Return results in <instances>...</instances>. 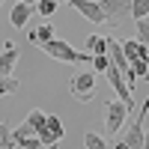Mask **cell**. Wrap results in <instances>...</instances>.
Segmentation results:
<instances>
[{
  "mask_svg": "<svg viewBox=\"0 0 149 149\" xmlns=\"http://www.w3.org/2000/svg\"><path fill=\"white\" fill-rule=\"evenodd\" d=\"M21 3H30V6H36V3H39V0H21Z\"/></svg>",
  "mask_w": 149,
  "mask_h": 149,
  "instance_id": "26",
  "label": "cell"
},
{
  "mask_svg": "<svg viewBox=\"0 0 149 149\" xmlns=\"http://www.w3.org/2000/svg\"><path fill=\"white\" fill-rule=\"evenodd\" d=\"M30 15H33V6L18 0V3L12 6V12H9V21H12V27H15V30H24V27H27V21H30Z\"/></svg>",
  "mask_w": 149,
  "mask_h": 149,
  "instance_id": "9",
  "label": "cell"
},
{
  "mask_svg": "<svg viewBox=\"0 0 149 149\" xmlns=\"http://www.w3.org/2000/svg\"><path fill=\"white\" fill-rule=\"evenodd\" d=\"M45 143L39 140V134H33V137H27V140H21L18 143V149H42Z\"/></svg>",
  "mask_w": 149,
  "mask_h": 149,
  "instance_id": "23",
  "label": "cell"
},
{
  "mask_svg": "<svg viewBox=\"0 0 149 149\" xmlns=\"http://www.w3.org/2000/svg\"><path fill=\"white\" fill-rule=\"evenodd\" d=\"M104 78H107V84L113 86V93L119 95V102L125 104L128 110H134V93L128 90V84H125V78H122V72L116 69V66H110L107 72H104Z\"/></svg>",
  "mask_w": 149,
  "mask_h": 149,
  "instance_id": "5",
  "label": "cell"
},
{
  "mask_svg": "<svg viewBox=\"0 0 149 149\" xmlns=\"http://www.w3.org/2000/svg\"><path fill=\"white\" fill-rule=\"evenodd\" d=\"M128 113L131 110L119 102V98H113V102H107V107H104V131L110 134V137H116L119 134V128L125 125V119H128Z\"/></svg>",
  "mask_w": 149,
  "mask_h": 149,
  "instance_id": "3",
  "label": "cell"
},
{
  "mask_svg": "<svg viewBox=\"0 0 149 149\" xmlns=\"http://www.w3.org/2000/svg\"><path fill=\"white\" fill-rule=\"evenodd\" d=\"M110 149H128V146H125V140H122V137H119V140H116L113 146H110Z\"/></svg>",
  "mask_w": 149,
  "mask_h": 149,
  "instance_id": "24",
  "label": "cell"
},
{
  "mask_svg": "<svg viewBox=\"0 0 149 149\" xmlns=\"http://www.w3.org/2000/svg\"><path fill=\"white\" fill-rule=\"evenodd\" d=\"M33 134H36V128L30 125V122H27V119H24V122H21V125H18V128H12V143H15V146H18L21 140H27V137H33Z\"/></svg>",
  "mask_w": 149,
  "mask_h": 149,
  "instance_id": "13",
  "label": "cell"
},
{
  "mask_svg": "<svg viewBox=\"0 0 149 149\" xmlns=\"http://www.w3.org/2000/svg\"><path fill=\"white\" fill-rule=\"evenodd\" d=\"M137 42H143L149 48V18H140L137 21Z\"/></svg>",
  "mask_w": 149,
  "mask_h": 149,
  "instance_id": "22",
  "label": "cell"
},
{
  "mask_svg": "<svg viewBox=\"0 0 149 149\" xmlns=\"http://www.w3.org/2000/svg\"><path fill=\"white\" fill-rule=\"evenodd\" d=\"M69 90L78 102H93L95 98V72H78L72 74L69 81Z\"/></svg>",
  "mask_w": 149,
  "mask_h": 149,
  "instance_id": "2",
  "label": "cell"
},
{
  "mask_svg": "<svg viewBox=\"0 0 149 149\" xmlns=\"http://www.w3.org/2000/svg\"><path fill=\"white\" fill-rule=\"evenodd\" d=\"M45 131H51L57 140H63V134H66V128H63V119H60V116H48V119H45Z\"/></svg>",
  "mask_w": 149,
  "mask_h": 149,
  "instance_id": "16",
  "label": "cell"
},
{
  "mask_svg": "<svg viewBox=\"0 0 149 149\" xmlns=\"http://www.w3.org/2000/svg\"><path fill=\"white\" fill-rule=\"evenodd\" d=\"M98 6L104 12V21H116L119 15L131 12V0H98Z\"/></svg>",
  "mask_w": 149,
  "mask_h": 149,
  "instance_id": "7",
  "label": "cell"
},
{
  "mask_svg": "<svg viewBox=\"0 0 149 149\" xmlns=\"http://www.w3.org/2000/svg\"><path fill=\"white\" fill-rule=\"evenodd\" d=\"M122 54H125L128 63H134V60H146L149 63V48L137 39H128V42H122Z\"/></svg>",
  "mask_w": 149,
  "mask_h": 149,
  "instance_id": "10",
  "label": "cell"
},
{
  "mask_svg": "<svg viewBox=\"0 0 149 149\" xmlns=\"http://www.w3.org/2000/svg\"><path fill=\"white\" fill-rule=\"evenodd\" d=\"M107 69H110V57L107 54H93V72H102L104 74Z\"/></svg>",
  "mask_w": 149,
  "mask_h": 149,
  "instance_id": "20",
  "label": "cell"
},
{
  "mask_svg": "<svg viewBox=\"0 0 149 149\" xmlns=\"http://www.w3.org/2000/svg\"><path fill=\"white\" fill-rule=\"evenodd\" d=\"M86 51H90V54H107V36L93 33L90 39H86Z\"/></svg>",
  "mask_w": 149,
  "mask_h": 149,
  "instance_id": "12",
  "label": "cell"
},
{
  "mask_svg": "<svg viewBox=\"0 0 149 149\" xmlns=\"http://www.w3.org/2000/svg\"><path fill=\"white\" fill-rule=\"evenodd\" d=\"M0 6H3V0H0Z\"/></svg>",
  "mask_w": 149,
  "mask_h": 149,
  "instance_id": "28",
  "label": "cell"
},
{
  "mask_svg": "<svg viewBox=\"0 0 149 149\" xmlns=\"http://www.w3.org/2000/svg\"><path fill=\"white\" fill-rule=\"evenodd\" d=\"M66 3H69V0H66Z\"/></svg>",
  "mask_w": 149,
  "mask_h": 149,
  "instance_id": "30",
  "label": "cell"
},
{
  "mask_svg": "<svg viewBox=\"0 0 149 149\" xmlns=\"http://www.w3.org/2000/svg\"><path fill=\"white\" fill-rule=\"evenodd\" d=\"M143 149H149V128L143 131Z\"/></svg>",
  "mask_w": 149,
  "mask_h": 149,
  "instance_id": "25",
  "label": "cell"
},
{
  "mask_svg": "<svg viewBox=\"0 0 149 149\" xmlns=\"http://www.w3.org/2000/svg\"><path fill=\"white\" fill-rule=\"evenodd\" d=\"M51 39H54V24H48V18H45V24H39L36 30H30V42H36V45L51 42Z\"/></svg>",
  "mask_w": 149,
  "mask_h": 149,
  "instance_id": "11",
  "label": "cell"
},
{
  "mask_svg": "<svg viewBox=\"0 0 149 149\" xmlns=\"http://www.w3.org/2000/svg\"><path fill=\"white\" fill-rule=\"evenodd\" d=\"M84 146L86 149H110V143L102 137V134H95V131H86L84 134Z\"/></svg>",
  "mask_w": 149,
  "mask_h": 149,
  "instance_id": "14",
  "label": "cell"
},
{
  "mask_svg": "<svg viewBox=\"0 0 149 149\" xmlns=\"http://www.w3.org/2000/svg\"><path fill=\"white\" fill-rule=\"evenodd\" d=\"M45 119H48V116L42 113V110H39V107H33V110H30V113H27V122H30V125H33L36 131H39V128L45 125Z\"/></svg>",
  "mask_w": 149,
  "mask_h": 149,
  "instance_id": "21",
  "label": "cell"
},
{
  "mask_svg": "<svg viewBox=\"0 0 149 149\" xmlns=\"http://www.w3.org/2000/svg\"><path fill=\"white\" fill-rule=\"evenodd\" d=\"M69 6H74L86 21H93V24H107L102 6H98V0H69Z\"/></svg>",
  "mask_w": 149,
  "mask_h": 149,
  "instance_id": "6",
  "label": "cell"
},
{
  "mask_svg": "<svg viewBox=\"0 0 149 149\" xmlns=\"http://www.w3.org/2000/svg\"><path fill=\"white\" fill-rule=\"evenodd\" d=\"M18 86H21L18 78H12V74H0V98H3V95H12Z\"/></svg>",
  "mask_w": 149,
  "mask_h": 149,
  "instance_id": "15",
  "label": "cell"
},
{
  "mask_svg": "<svg viewBox=\"0 0 149 149\" xmlns=\"http://www.w3.org/2000/svg\"><path fill=\"white\" fill-rule=\"evenodd\" d=\"M131 18L134 21L149 18V0H131Z\"/></svg>",
  "mask_w": 149,
  "mask_h": 149,
  "instance_id": "18",
  "label": "cell"
},
{
  "mask_svg": "<svg viewBox=\"0 0 149 149\" xmlns=\"http://www.w3.org/2000/svg\"><path fill=\"white\" fill-rule=\"evenodd\" d=\"M39 48H42V51H45L48 57L63 60V63H78V66H81V63H93V54H90V51H74V48H72L69 42L57 39V36H54L51 42H42Z\"/></svg>",
  "mask_w": 149,
  "mask_h": 149,
  "instance_id": "1",
  "label": "cell"
},
{
  "mask_svg": "<svg viewBox=\"0 0 149 149\" xmlns=\"http://www.w3.org/2000/svg\"><path fill=\"white\" fill-rule=\"evenodd\" d=\"M42 149H48V146H42Z\"/></svg>",
  "mask_w": 149,
  "mask_h": 149,
  "instance_id": "29",
  "label": "cell"
},
{
  "mask_svg": "<svg viewBox=\"0 0 149 149\" xmlns=\"http://www.w3.org/2000/svg\"><path fill=\"white\" fill-rule=\"evenodd\" d=\"M57 6H60V0H39V3H36L33 9H36V12H39V15H42V18H51V15H54V12H57Z\"/></svg>",
  "mask_w": 149,
  "mask_h": 149,
  "instance_id": "17",
  "label": "cell"
},
{
  "mask_svg": "<svg viewBox=\"0 0 149 149\" xmlns=\"http://www.w3.org/2000/svg\"><path fill=\"white\" fill-rule=\"evenodd\" d=\"M18 63V45L15 42H3V51H0V74H12Z\"/></svg>",
  "mask_w": 149,
  "mask_h": 149,
  "instance_id": "8",
  "label": "cell"
},
{
  "mask_svg": "<svg viewBox=\"0 0 149 149\" xmlns=\"http://www.w3.org/2000/svg\"><path fill=\"white\" fill-rule=\"evenodd\" d=\"M146 113H149V95H146V102H143V107L137 110V116L131 119V125H128V131L122 134V140H125V146L128 149H143V119H146Z\"/></svg>",
  "mask_w": 149,
  "mask_h": 149,
  "instance_id": "4",
  "label": "cell"
},
{
  "mask_svg": "<svg viewBox=\"0 0 149 149\" xmlns=\"http://www.w3.org/2000/svg\"><path fill=\"white\" fill-rule=\"evenodd\" d=\"M0 149H15V143H12V128L3 119H0Z\"/></svg>",
  "mask_w": 149,
  "mask_h": 149,
  "instance_id": "19",
  "label": "cell"
},
{
  "mask_svg": "<svg viewBox=\"0 0 149 149\" xmlns=\"http://www.w3.org/2000/svg\"><path fill=\"white\" fill-rule=\"evenodd\" d=\"M146 81H149V69H146Z\"/></svg>",
  "mask_w": 149,
  "mask_h": 149,
  "instance_id": "27",
  "label": "cell"
}]
</instances>
